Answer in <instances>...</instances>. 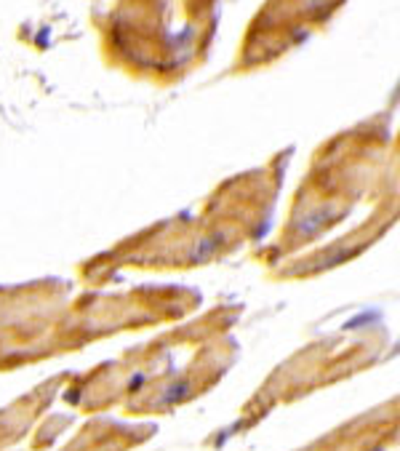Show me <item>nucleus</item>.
Instances as JSON below:
<instances>
[{
    "instance_id": "obj_1",
    "label": "nucleus",
    "mask_w": 400,
    "mask_h": 451,
    "mask_svg": "<svg viewBox=\"0 0 400 451\" xmlns=\"http://www.w3.org/2000/svg\"><path fill=\"white\" fill-rule=\"evenodd\" d=\"M400 166L384 163L382 145L368 139L341 136V147L334 150V160L317 163L296 196L291 220L286 224L289 248H302L326 238L350 220L360 206L368 211L395 182Z\"/></svg>"
},
{
    "instance_id": "obj_2",
    "label": "nucleus",
    "mask_w": 400,
    "mask_h": 451,
    "mask_svg": "<svg viewBox=\"0 0 400 451\" xmlns=\"http://www.w3.org/2000/svg\"><path fill=\"white\" fill-rule=\"evenodd\" d=\"M398 222H400V171L398 176H395V182L389 184V190L382 196V200L363 217V222H358L350 232H344L339 241H334V243L317 248L315 254L293 262L289 272L291 275H317V272H326V270H334L339 267V265L344 267V265H350L352 259L365 254L368 248H374Z\"/></svg>"
},
{
    "instance_id": "obj_3",
    "label": "nucleus",
    "mask_w": 400,
    "mask_h": 451,
    "mask_svg": "<svg viewBox=\"0 0 400 451\" xmlns=\"http://www.w3.org/2000/svg\"><path fill=\"white\" fill-rule=\"evenodd\" d=\"M193 395V382L190 379H176V382H171L166 392L160 395V403L163 406H176V403L187 401Z\"/></svg>"
},
{
    "instance_id": "obj_4",
    "label": "nucleus",
    "mask_w": 400,
    "mask_h": 451,
    "mask_svg": "<svg viewBox=\"0 0 400 451\" xmlns=\"http://www.w3.org/2000/svg\"><path fill=\"white\" fill-rule=\"evenodd\" d=\"M145 382H147L145 374H133L131 382H128V392H136L139 387H142V385H145Z\"/></svg>"
}]
</instances>
